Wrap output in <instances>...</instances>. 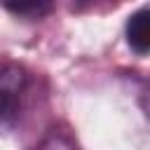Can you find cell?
I'll use <instances>...</instances> for the list:
<instances>
[{"label":"cell","instance_id":"1","mask_svg":"<svg viewBox=\"0 0 150 150\" xmlns=\"http://www.w3.org/2000/svg\"><path fill=\"white\" fill-rule=\"evenodd\" d=\"M28 89V75L23 68L7 63L0 68V124L9 127L19 120L23 96Z\"/></svg>","mask_w":150,"mask_h":150},{"label":"cell","instance_id":"4","mask_svg":"<svg viewBox=\"0 0 150 150\" xmlns=\"http://www.w3.org/2000/svg\"><path fill=\"white\" fill-rule=\"evenodd\" d=\"M9 12H16V14H45L49 12V5H40V2H33V5H7Z\"/></svg>","mask_w":150,"mask_h":150},{"label":"cell","instance_id":"2","mask_svg":"<svg viewBox=\"0 0 150 150\" xmlns=\"http://www.w3.org/2000/svg\"><path fill=\"white\" fill-rule=\"evenodd\" d=\"M127 42L136 54H145L150 47V12L148 7H141L134 12L127 21Z\"/></svg>","mask_w":150,"mask_h":150},{"label":"cell","instance_id":"3","mask_svg":"<svg viewBox=\"0 0 150 150\" xmlns=\"http://www.w3.org/2000/svg\"><path fill=\"white\" fill-rule=\"evenodd\" d=\"M35 150H75V145H73V141H70L68 136H63V134H49Z\"/></svg>","mask_w":150,"mask_h":150}]
</instances>
